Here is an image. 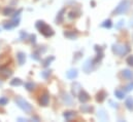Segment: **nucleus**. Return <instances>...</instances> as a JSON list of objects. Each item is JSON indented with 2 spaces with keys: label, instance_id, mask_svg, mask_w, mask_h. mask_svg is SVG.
I'll list each match as a JSON object with an SVG mask.
<instances>
[{
  "label": "nucleus",
  "instance_id": "f257e3e1",
  "mask_svg": "<svg viewBox=\"0 0 133 122\" xmlns=\"http://www.w3.org/2000/svg\"><path fill=\"white\" fill-rule=\"evenodd\" d=\"M16 103H17L18 106H19L21 109H23L25 112H30V111L32 110L31 106H30L25 100H23L22 97H17V98H16Z\"/></svg>",
  "mask_w": 133,
  "mask_h": 122
},
{
  "label": "nucleus",
  "instance_id": "f03ea898",
  "mask_svg": "<svg viewBox=\"0 0 133 122\" xmlns=\"http://www.w3.org/2000/svg\"><path fill=\"white\" fill-rule=\"evenodd\" d=\"M39 28V30H40V33L41 34H43L44 36H51V35H53V30L49 27V26H46L45 24H43V22H41V27H38Z\"/></svg>",
  "mask_w": 133,
  "mask_h": 122
},
{
  "label": "nucleus",
  "instance_id": "7ed1b4c3",
  "mask_svg": "<svg viewBox=\"0 0 133 122\" xmlns=\"http://www.w3.org/2000/svg\"><path fill=\"white\" fill-rule=\"evenodd\" d=\"M127 4H128V1H124V2H122V3L118 6V8L116 9V11H115V12H117V13H122V12L126 11V9L128 8Z\"/></svg>",
  "mask_w": 133,
  "mask_h": 122
},
{
  "label": "nucleus",
  "instance_id": "20e7f679",
  "mask_svg": "<svg viewBox=\"0 0 133 122\" xmlns=\"http://www.w3.org/2000/svg\"><path fill=\"white\" fill-rule=\"evenodd\" d=\"M49 100H50V97H49V95L45 93V94H43V95L40 97L39 103H40V105H42V106H46L48 103H49Z\"/></svg>",
  "mask_w": 133,
  "mask_h": 122
},
{
  "label": "nucleus",
  "instance_id": "39448f33",
  "mask_svg": "<svg viewBox=\"0 0 133 122\" xmlns=\"http://www.w3.org/2000/svg\"><path fill=\"white\" fill-rule=\"evenodd\" d=\"M25 60H26L25 55L22 54V52H19V54H18V61H19V64H20V65H23V64L25 63Z\"/></svg>",
  "mask_w": 133,
  "mask_h": 122
},
{
  "label": "nucleus",
  "instance_id": "423d86ee",
  "mask_svg": "<svg viewBox=\"0 0 133 122\" xmlns=\"http://www.w3.org/2000/svg\"><path fill=\"white\" fill-rule=\"evenodd\" d=\"M126 106L129 110H132L133 109V100L131 97H129L127 101H126Z\"/></svg>",
  "mask_w": 133,
  "mask_h": 122
},
{
  "label": "nucleus",
  "instance_id": "0eeeda50",
  "mask_svg": "<svg viewBox=\"0 0 133 122\" xmlns=\"http://www.w3.org/2000/svg\"><path fill=\"white\" fill-rule=\"evenodd\" d=\"M79 98H81V101H82L83 103H85L86 101H88V100H89V96H88V94H87L86 92H82V93H81V97H79Z\"/></svg>",
  "mask_w": 133,
  "mask_h": 122
},
{
  "label": "nucleus",
  "instance_id": "6e6552de",
  "mask_svg": "<svg viewBox=\"0 0 133 122\" xmlns=\"http://www.w3.org/2000/svg\"><path fill=\"white\" fill-rule=\"evenodd\" d=\"M6 103H7V98H6V97H1V98H0V105H1V106L6 105Z\"/></svg>",
  "mask_w": 133,
  "mask_h": 122
},
{
  "label": "nucleus",
  "instance_id": "1a4fd4ad",
  "mask_svg": "<svg viewBox=\"0 0 133 122\" xmlns=\"http://www.w3.org/2000/svg\"><path fill=\"white\" fill-rule=\"evenodd\" d=\"M20 85L21 84V80L20 79H14V81H11V85Z\"/></svg>",
  "mask_w": 133,
  "mask_h": 122
},
{
  "label": "nucleus",
  "instance_id": "9d476101",
  "mask_svg": "<svg viewBox=\"0 0 133 122\" xmlns=\"http://www.w3.org/2000/svg\"><path fill=\"white\" fill-rule=\"evenodd\" d=\"M116 94L118 95L119 98H123V97H124V92L120 91V90H117V91H116Z\"/></svg>",
  "mask_w": 133,
  "mask_h": 122
},
{
  "label": "nucleus",
  "instance_id": "9b49d317",
  "mask_svg": "<svg viewBox=\"0 0 133 122\" xmlns=\"http://www.w3.org/2000/svg\"><path fill=\"white\" fill-rule=\"evenodd\" d=\"M123 75L125 76V77H128V76H130V77H132L133 74L132 73H130V71H128V70H126L124 73H123Z\"/></svg>",
  "mask_w": 133,
  "mask_h": 122
},
{
  "label": "nucleus",
  "instance_id": "f8f14e48",
  "mask_svg": "<svg viewBox=\"0 0 133 122\" xmlns=\"http://www.w3.org/2000/svg\"><path fill=\"white\" fill-rule=\"evenodd\" d=\"M127 63H128L130 66H133V56H130V57L127 59Z\"/></svg>",
  "mask_w": 133,
  "mask_h": 122
},
{
  "label": "nucleus",
  "instance_id": "ddd939ff",
  "mask_svg": "<svg viewBox=\"0 0 133 122\" xmlns=\"http://www.w3.org/2000/svg\"><path fill=\"white\" fill-rule=\"evenodd\" d=\"M26 87H27L28 90H31V89H33L34 84H32V83H27V84H26Z\"/></svg>",
  "mask_w": 133,
  "mask_h": 122
},
{
  "label": "nucleus",
  "instance_id": "4468645a",
  "mask_svg": "<svg viewBox=\"0 0 133 122\" xmlns=\"http://www.w3.org/2000/svg\"><path fill=\"white\" fill-rule=\"evenodd\" d=\"M11 11H12V9H5V10H4V14L6 16V14H7V12H8V13H10Z\"/></svg>",
  "mask_w": 133,
  "mask_h": 122
},
{
  "label": "nucleus",
  "instance_id": "2eb2a0df",
  "mask_svg": "<svg viewBox=\"0 0 133 122\" xmlns=\"http://www.w3.org/2000/svg\"><path fill=\"white\" fill-rule=\"evenodd\" d=\"M106 23H107V24H104V26H105V27H110V25H111V24H110V21H106Z\"/></svg>",
  "mask_w": 133,
  "mask_h": 122
}]
</instances>
